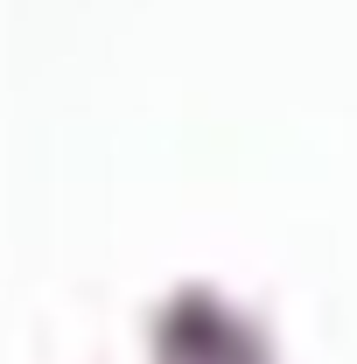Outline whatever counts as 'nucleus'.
<instances>
[{"instance_id":"1","label":"nucleus","mask_w":357,"mask_h":364,"mask_svg":"<svg viewBox=\"0 0 357 364\" xmlns=\"http://www.w3.org/2000/svg\"><path fill=\"white\" fill-rule=\"evenodd\" d=\"M154 364H267V358H260V336H245L238 316H224L218 301H182L161 329Z\"/></svg>"}]
</instances>
